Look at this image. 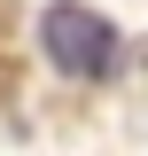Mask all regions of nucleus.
Returning <instances> with one entry per match:
<instances>
[{
	"label": "nucleus",
	"instance_id": "obj_1",
	"mask_svg": "<svg viewBox=\"0 0 148 156\" xmlns=\"http://www.w3.org/2000/svg\"><path fill=\"white\" fill-rule=\"evenodd\" d=\"M39 47H47V62L70 78H101L117 62V23L93 16V8H78V0H55L47 16H39Z\"/></svg>",
	"mask_w": 148,
	"mask_h": 156
}]
</instances>
